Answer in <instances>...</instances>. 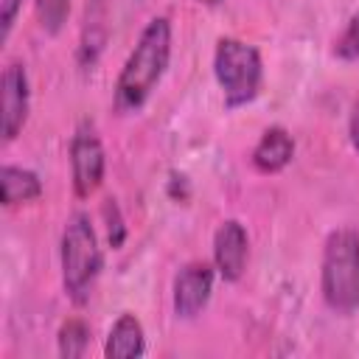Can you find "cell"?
I'll list each match as a JSON object with an SVG mask.
<instances>
[{"mask_svg":"<svg viewBox=\"0 0 359 359\" xmlns=\"http://www.w3.org/2000/svg\"><path fill=\"white\" fill-rule=\"evenodd\" d=\"M168 56H171V25L165 17H154L143 28L135 50L129 53V59L118 73L115 107L121 112H132L146 104V98L151 95V90L157 87V81L168 67Z\"/></svg>","mask_w":359,"mask_h":359,"instance_id":"obj_1","label":"cell"},{"mask_svg":"<svg viewBox=\"0 0 359 359\" xmlns=\"http://www.w3.org/2000/svg\"><path fill=\"white\" fill-rule=\"evenodd\" d=\"M70 168H73V191L76 196H93L104 182V146L90 123H81L70 140Z\"/></svg>","mask_w":359,"mask_h":359,"instance_id":"obj_5","label":"cell"},{"mask_svg":"<svg viewBox=\"0 0 359 359\" xmlns=\"http://www.w3.org/2000/svg\"><path fill=\"white\" fill-rule=\"evenodd\" d=\"M294 154V140L283 126H269L261 140L252 149V165L261 174H275L280 168H286V163Z\"/></svg>","mask_w":359,"mask_h":359,"instance_id":"obj_9","label":"cell"},{"mask_svg":"<svg viewBox=\"0 0 359 359\" xmlns=\"http://www.w3.org/2000/svg\"><path fill=\"white\" fill-rule=\"evenodd\" d=\"M199 3H205V6H216V3H222V0H199Z\"/></svg>","mask_w":359,"mask_h":359,"instance_id":"obj_17","label":"cell"},{"mask_svg":"<svg viewBox=\"0 0 359 359\" xmlns=\"http://www.w3.org/2000/svg\"><path fill=\"white\" fill-rule=\"evenodd\" d=\"M213 292V269L205 261H191L174 278V311L180 317H196Z\"/></svg>","mask_w":359,"mask_h":359,"instance_id":"obj_7","label":"cell"},{"mask_svg":"<svg viewBox=\"0 0 359 359\" xmlns=\"http://www.w3.org/2000/svg\"><path fill=\"white\" fill-rule=\"evenodd\" d=\"M143 348H146V339H143L140 320L135 314H121L115 320V325L109 328L104 353L109 359H135V356L143 353Z\"/></svg>","mask_w":359,"mask_h":359,"instance_id":"obj_10","label":"cell"},{"mask_svg":"<svg viewBox=\"0 0 359 359\" xmlns=\"http://www.w3.org/2000/svg\"><path fill=\"white\" fill-rule=\"evenodd\" d=\"M70 11V0H36V17L48 34H56Z\"/></svg>","mask_w":359,"mask_h":359,"instance_id":"obj_13","label":"cell"},{"mask_svg":"<svg viewBox=\"0 0 359 359\" xmlns=\"http://www.w3.org/2000/svg\"><path fill=\"white\" fill-rule=\"evenodd\" d=\"M17 8H20V0H0V22H3V34L11 31V22L17 17Z\"/></svg>","mask_w":359,"mask_h":359,"instance_id":"obj_15","label":"cell"},{"mask_svg":"<svg viewBox=\"0 0 359 359\" xmlns=\"http://www.w3.org/2000/svg\"><path fill=\"white\" fill-rule=\"evenodd\" d=\"M334 53L339 59H359V8L353 11V17L348 20L345 31L339 34V39L334 45Z\"/></svg>","mask_w":359,"mask_h":359,"instance_id":"obj_14","label":"cell"},{"mask_svg":"<svg viewBox=\"0 0 359 359\" xmlns=\"http://www.w3.org/2000/svg\"><path fill=\"white\" fill-rule=\"evenodd\" d=\"M0 188H3V205L6 208L34 202L42 194L39 177L34 171H28V168H20V165H3V171H0Z\"/></svg>","mask_w":359,"mask_h":359,"instance_id":"obj_11","label":"cell"},{"mask_svg":"<svg viewBox=\"0 0 359 359\" xmlns=\"http://www.w3.org/2000/svg\"><path fill=\"white\" fill-rule=\"evenodd\" d=\"M348 132H351V143L359 149V101L353 104V112H351V123H348Z\"/></svg>","mask_w":359,"mask_h":359,"instance_id":"obj_16","label":"cell"},{"mask_svg":"<svg viewBox=\"0 0 359 359\" xmlns=\"http://www.w3.org/2000/svg\"><path fill=\"white\" fill-rule=\"evenodd\" d=\"M213 70L222 84L224 101L230 107H241L252 101L261 90V56L252 45L241 39H219L216 56H213Z\"/></svg>","mask_w":359,"mask_h":359,"instance_id":"obj_4","label":"cell"},{"mask_svg":"<svg viewBox=\"0 0 359 359\" xmlns=\"http://www.w3.org/2000/svg\"><path fill=\"white\" fill-rule=\"evenodd\" d=\"M28 73L20 62H11L3 70V90H0V109H3V137L14 140L28 118Z\"/></svg>","mask_w":359,"mask_h":359,"instance_id":"obj_6","label":"cell"},{"mask_svg":"<svg viewBox=\"0 0 359 359\" xmlns=\"http://www.w3.org/2000/svg\"><path fill=\"white\" fill-rule=\"evenodd\" d=\"M323 297L339 311L351 314L359 306V233L334 230L323 250Z\"/></svg>","mask_w":359,"mask_h":359,"instance_id":"obj_2","label":"cell"},{"mask_svg":"<svg viewBox=\"0 0 359 359\" xmlns=\"http://www.w3.org/2000/svg\"><path fill=\"white\" fill-rule=\"evenodd\" d=\"M87 342H90V328L84 320L73 317V320L62 323V328H59V353L62 356H67V359L84 356Z\"/></svg>","mask_w":359,"mask_h":359,"instance_id":"obj_12","label":"cell"},{"mask_svg":"<svg viewBox=\"0 0 359 359\" xmlns=\"http://www.w3.org/2000/svg\"><path fill=\"white\" fill-rule=\"evenodd\" d=\"M101 269L98 236L90 224V216L73 213L62 233V283L73 303H87L90 289Z\"/></svg>","mask_w":359,"mask_h":359,"instance_id":"obj_3","label":"cell"},{"mask_svg":"<svg viewBox=\"0 0 359 359\" xmlns=\"http://www.w3.org/2000/svg\"><path fill=\"white\" fill-rule=\"evenodd\" d=\"M213 261L224 280H238L247 264V230L241 222L227 219L213 236Z\"/></svg>","mask_w":359,"mask_h":359,"instance_id":"obj_8","label":"cell"}]
</instances>
